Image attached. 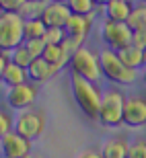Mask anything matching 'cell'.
I'll return each instance as SVG.
<instances>
[{
	"mask_svg": "<svg viewBox=\"0 0 146 158\" xmlns=\"http://www.w3.org/2000/svg\"><path fill=\"white\" fill-rule=\"evenodd\" d=\"M31 142L33 140H27L25 135L17 134L15 129L8 131V134L2 135V154L4 158H27L31 154Z\"/></svg>",
	"mask_w": 146,
	"mask_h": 158,
	"instance_id": "obj_10",
	"label": "cell"
},
{
	"mask_svg": "<svg viewBox=\"0 0 146 158\" xmlns=\"http://www.w3.org/2000/svg\"><path fill=\"white\" fill-rule=\"evenodd\" d=\"M109 2H111V0H95V4H97V6H101V8H103V6H107Z\"/></svg>",
	"mask_w": 146,
	"mask_h": 158,
	"instance_id": "obj_31",
	"label": "cell"
},
{
	"mask_svg": "<svg viewBox=\"0 0 146 158\" xmlns=\"http://www.w3.org/2000/svg\"><path fill=\"white\" fill-rule=\"evenodd\" d=\"M11 60L15 62V64H19V66H23V68H29L31 66V62H33V56L29 53V49H27V45H19V47H15L11 52Z\"/></svg>",
	"mask_w": 146,
	"mask_h": 158,
	"instance_id": "obj_23",
	"label": "cell"
},
{
	"mask_svg": "<svg viewBox=\"0 0 146 158\" xmlns=\"http://www.w3.org/2000/svg\"><path fill=\"white\" fill-rule=\"evenodd\" d=\"M99 60H101V68H103V78H107L109 82L117 84V86H130L134 84L140 76V72L122 62V58L117 56L115 49L111 47H103L99 52Z\"/></svg>",
	"mask_w": 146,
	"mask_h": 158,
	"instance_id": "obj_2",
	"label": "cell"
},
{
	"mask_svg": "<svg viewBox=\"0 0 146 158\" xmlns=\"http://www.w3.org/2000/svg\"><path fill=\"white\" fill-rule=\"evenodd\" d=\"M27 72H29V80L37 82V84H43V82H47L49 78H54L58 74V70L45 58H35L31 62V66L27 68Z\"/></svg>",
	"mask_w": 146,
	"mask_h": 158,
	"instance_id": "obj_15",
	"label": "cell"
},
{
	"mask_svg": "<svg viewBox=\"0 0 146 158\" xmlns=\"http://www.w3.org/2000/svg\"><path fill=\"white\" fill-rule=\"evenodd\" d=\"M126 94L119 88H107L103 93V103L97 121L103 127H119L123 125V113H126Z\"/></svg>",
	"mask_w": 146,
	"mask_h": 158,
	"instance_id": "obj_3",
	"label": "cell"
},
{
	"mask_svg": "<svg viewBox=\"0 0 146 158\" xmlns=\"http://www.w3.org/2000/svg\"><path fill=\"white\" fill-rule=\"evenodd\" d=\"M47 4H49V0H29L21 8V17L23 19H41Z\"/></svg>",
	"mask_w": 146,
	"mask_h": 158,
	"instance_id": "obj_21",
	"label": "cell"
},
{
	"mask_svg": "<svg viewBox=\"0 0 146 158\" xmlns=\"http://www.w3.org/2000/svg\"><path fill=\"white\" fill-rule=\"evenodd\" d=\"M70 88H72V97H74L76 105L88 119H99L101 111V103H103V93L97 86V82H91L87 78L72 74L70 78Z\"/></svg>",
	"mask_w": 146,
	"mask_h": 158,
	"instance_id": "obj_1",
	"label": "cell"
},
{
	"mask_svg": "<svg viewBox=\"0 0 146 158\" xmlns=\"http://www.w3.org/2000/svg\"><path fill=\"white\" fill-rule=\"evenodd\" d=\"M29 0H0V6H2V12H21L25 4Z\"/></svg>",
	"mask_w": 146,
	"mask_h": 158,
	"instance_id": "obj_27",
	"label": "cell"
},
{
	"mask_svg": "<svg viewBox=\"0 0 146 158\" xmlns=\"http://www.w3.org/2000/svg\"><path fill=\"white\" fill-rule=\"evenodd\" d=\"M128 25L132 31H146V2L134 4V10L128 19Z\"/></svg>",
	"mask_w": 146,
	"mask_h": 158,
	"instance_id": "obj_20",
	"label": "cell"
},
{
	"mask_svg": "<svg viewBox=\"0 0 146 158\" xmlns=\"http://www.w3.org/2000/svg\"><path fill=\"white\" fill-rule=\"evenodd\" d=\"M43 58L49 62V64L56 68V70H62L66 66H70V60H72V52L62 43V45H47L45 52H43Z\"/></svg>",
	"mask_w": 146,
	"mask_h": 158,
	"instance_id": "obj_16",
	"label": "cell"
},
{
	"mask_svg": "<svg viewBox=\"0 0 146 158\" xmlns=\"http://www.w3.org/2000/svg\"><path fill=\"white\" fill-rule=\"evenodd\" d=\"M66 37H68L66 29H60V27H47L43 39H45L47 45H62V43L66 41Z\"/></svg>",
	"mask_w": 146,
	"mask_h": 158,
	"instance_id": "obj_24",
	"label": "cell"
},
{
	"mask_svg": "<svg viewBox=\"0 0 146 158\" xmlns=\"http://www.w3.org/2000/svg\"><path fill=\"white\" fill-rule=\"evenodd\" d=\"M136 47H142L146 49V31H134V39H132Z\"/></svg>",
	"mask_w": 146,
	"mask_h": 158,
	"instance_id": "obj_29",
	"label": "cell"
},
{
	"mask_svg": "<svg viewBox=\"0 0 146 158\" xmlns=\"http://www.w3.org/2000/svg\"><path fill=\"white\" fill-rule=\"evenodd\" d=\"M68 8L72 10V15H84V17H91L97 10V4L95 0H66Z\"/></svg>",
	"mask_w": 146,
	"mask_h": 158,
	"instance_id": "obj_22",
	"label": "cell"
},
{
	"mask_svg": "<svg viewBox=\"0 0 146 158\" xmlns=\"http://www.w3.org/2000/svg\"><path fill=\"white\" fill-rule=\"evenodd\" d=\"M12 129H15V119H12V115L8 111H2L0 113V135L8 134Z\"/></svg>",
	"mask_w": 146,
	"mask_h": 158,
	"instance_id": "obj_28",
	"label": "cell"
},
{
	"mask_svg": "<svg viewBox=\"0 0 146 158\" xmlns=\"http://www.w3.org/2000/svg\"><path fill=\"white\" fill-rule=\"evenodd\" d=\"M52 2H66V0H52Z\"/></svg>",
	"mask_w": 146,
	"mask_h": 158,
	"instance_id": "obj_32",
	"label": "cell"
},
{
	"mask_svg": "<svg viewBox=\"0 0 146 158\" xmlns=\"http://www.w3.org/2000/svg\"><path fill=\"white\" fill-rule=\"evenodd\" d=\"M70 70L72 74H78V76L87 78L91 82H99L103 78V68H101V60L99 53L91 52L88 47H78L74 53H72L70 60Z\"/></svg>",
	"mask_w": 146,
	"mask_h": 158,
	"instance_id": "obj_5",
	"label": "cell"
},
{
	"mask_svg": "<svg viewBox=\"0 0 146 158\" xmlns=\"http://www.w3.org/2000/svg\"><path fill=\"white\" fill-rule=\"evenodd\" d=\"M25 43V19L21 12H2L0 17V49L12 52Z\"/></svg>",
	"mask_w": 146,
	"mask_h": 158,
	"instance_id": "obj_4",
	"label": "cell"
},
{
	"mask_svg": "<svg viewBox=\"0 0 146 158\" xmlns=\"http://www.w3.org/2000/svg\"><path fill=\"white\" fill-rule=\"evenodd\" d=\"M128 158H146V140H136L130 144Z\"/></svg>",
	"mask_w": 146,
	"mask_h": 158,
	"instance_id": "obj_26",
	"label": "cell"
},
{
	"mask_svg": "<svg viewBox=\"0 0 146 158\" xmlns=\"http://www.w3.org/2000/svg\"><path fill=\"white\" fill-rule=\"evenodd\" d=\"M130 2H134V0H130Z\"/></svg>",
	"mask_w": 146,
	"mask_h": 158,
	"instance_id": "obj_36",
	"label": "cell"
},
{
	"mask_svg": "<svg viewBox=\"0 0 146 158\" xmlns=\"http://www.w3.org/2000/svg\"><path fill=\"white\" fill-rule=\"evenodd\" d=\"M142 78H144V84H146V70H144V76H142Z\"/></svg>",
	"mask_w": 146,
	"mask_h": 158,
	"instance_id": "obj_33",
	"label": "cell"
},
{
	"mask_svg": "<svg viewBox=\"0 0 146 158\" xmlns=\"http://www.w3.org/2000/svg\"><path fill=\"white\" fill-rule=\"evenodd\" d=\"M93 21H95V15L91 17H84V15H72L68 19V23H66V33L70 37H78V39H87L91 29H93Z\"/></svg>",
	"mask_w": 146,
	"mask_h": 158,
	"instance_id": "obj_12",
	"label": "cell"
},
{
	"mask_svg": "<svg viewBox=\"0 0 146 158\" xmlns=\"http://www.w3.org/2000/svg\"><path fill=\"white\" fill-rule=\"evenodd\" d=\"M39 97V84L33 80L25 82V84H19V86L8 88L6 93V103L11 109H17V111H25V109H31L33 103Z\"/></svg>",
	"mask_w": 146,
	"mask_h": 158,
	"instance_id": "obj_8",
	"label": "cell"
},
{
	"mask_svg": "<svg viewBox=\"0 0 146 158\" xmlns=\"http://www.w3.org/2000/svg\"><path fill=\"white\" fill-rule=\"evenodd\" d=\"M0 76H2V82H4L8 88L29 82V72H27V68L15 64V62H11L6 68H2V70H0Z\"/></svg>",
	"mask_w": 146,
	"mask_h": 158,
	"instance_id": "obj_18",
	"label": "cell"
},
{
	"mask_svg": "<svg viewBox=\"0 0 146 158\" xmlns=\"http://www.w3.org/2000/svg\"><path fill=\"white\" fill-rule=\"evenodd\" d=\"M123 125L128 127H144L146 125V94H130L126 99Z\"/></svg>",
	"mask_w": 146,
	"mask_h": 158,
	"instance_id": "obj_9",
	"label": "cell"
},
{
	"mask_svg": "<svg viewBox=\"0 0 146 158\" xmlns=\"http://www.w3.org/2000/svg\"><path fill=\"white\" fill-rule=\"evenodd\" d=\"M25 45H27L29 53L33 56V60H35V58H43V52H45L47 43H45V39H27Z\"/></svg>",
	"mask_w": 146,
	"mask_h": 158,
	"instance_id": "obj_25",
	"label": "cell"
},
{
	"mask_svg": "<svg viewBox=\"0 0 146 158\" xmlns=\"http://www.w3.org/2000/svg\"><path fill=\"white\" fill-rule=\"evenodd\" d=\"M101 154L103 158H128L130 154V142L123 135H113L107 138L101 146Z\"/></svg>",
	"mask_w": 146,
	"mask_h": 158,
	"instance_id": "obj_14",
	"label": "cell"
},
{
	"mask_svg": "<svg viewBox=\"0 0 146 158\" xmlns=\"http://www.w3.org/2000/svg\"><path fill=\"white\" fill-rule=\"evenodd\" d=\"M76 158H103V154L97 152V150H82V152L76 154Z\"/></svg>",
	"mask_w": 146,
	"mask_h": 158,
	"instance_id": "obj_30",
	"label": "cell"
},
{
	"mask_svg": "<svg viewBox=\"0 0 146 158\" xmlns=\"http://www.w3.org/2000/svg\"><path fill=\"white\" fill-rule=\"evenodd\" d=\"M144 68H146V66H144Z\"/></svg>",
	"mask_w": 146,
	"mask_h": 158,
	"instance_id": "obj_37",
	"label": "cell"
},
{
	"mask_svg": "<svg viewBox=\"0 0 146 158\" xmlns=\"http://www.w3.org/2000/svg\"><path fill=\"white\" fill-rule=\"evenodd\" d=\"M45 129V113L37 109H25L15 117V131L27 140H35Z\"/></svg>",
	"mask_w": 146,
	"mask_h": 158,
	"instance_id": "obj_7",
	"label": "cell"
},
{
	"mask_svg": "<svg viewBox=\"0 0 146 158\" xmlns=\"http://www.w3.org/2000/svg\"><path fill=\"white\" fill-rule=\"evenodd\" d=\"M134 10V2L130 0H111L107 6H103V17L117 23H128L130 15Z\"/></svg>",
	"mask_w": 146,
	"mask_h": 158,
	"instance_id": "obj_13",
	"label": "cell"
},
{
	"mask_svg": "<svg viewBox=\"0 0 146 158\" xmlns=\"http://www.w3.org/2000/svg\"><path fill=\"white\" fill-rule=\"evenodd\" d=\"M27 158H33V156H31V154H29V156H27Z\"/></svg>",
	"mask_w": 146,
	"mask_h": 158,
	"instance_id": "obj_34",
	"label": "cell"
},
{
	"mask_svg": "<svg viewBox=\"0 0 146 158\" xmlns=\"http://www.w3.org/2000/svg\"><path fill=\"white\" fill-rule=\"evenodd\" d=\"M117 56L122 58V62L128 68H134V70H140L142 66H146V49L142 47H136L134 43L117 49Z\"/></svg>",
	"mask_w": 146,
	"mask_h": 158,
	"instance_id": "obj_17",
	"label": "cell"
},
{
	"mask_svg": "<svg viewBox=\"0 0 146 158\" xmlns=\"http://www.w3.org/2000/svg\"><path fill=\"white\" fill-rule=\"evenodd\" d=\"M140 2H146V0H140Z\"/></svg>",
	"mask_w": 146,
	"mask_h": 158,
	"instance_id": "obj_35",
	"label": "cell"
},
{
	"mask_svg": "<svg viewBox=\"0 0 146 158\" xmlns=\"http://www.w3.org/2000/svg\"><path fill=\"white\" fill-rule=\"evenodd\" d=\"M47 25L43 19H25V41L27 39H43Z\"/></svg>",
	"mask_w": 146,
	"mask_h": 158,
	"instance_id": "obj_19",
	"label": "cell"
},
{
	"mask_svg": "<svg viewBox=\"0 0 146 158\" xmlns=\"http://www.w3.org/2000/svg\"><path fill=\"white\" fill-rule=\"evenodd\" d=\"M70 17H72V10L68 8L66 2H52L49 0V4L45 6L41 19H43V23L47 27H60V29H64Z\"/></svg>",
	"mask_w": 146,
	"mask_h": 158,
	"instance_id": "obj_11",
	"label": "cell"
},
{
	"mask_svg": "<svg viewBox=\"0 0 146 158\" xmlns=\"http://www.w3.org/2000/svg\"><path fill=\"white\" fill-rule=\"evenodd\" d=\"M101 39L107 47L111 49H122V47L130 45L132 39H134V31L128 23H117V21H109V19H103V25H101Z\"/></svg>",
	"mask_w": 146,
	"mask_h": 158,
	"instance_id": "obj_6",
	"label": "cell"
}]
</instances>
